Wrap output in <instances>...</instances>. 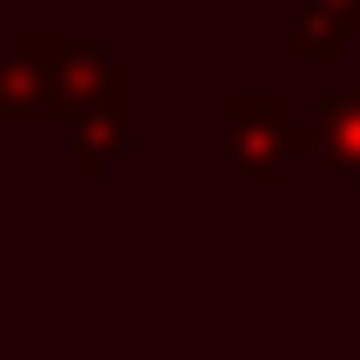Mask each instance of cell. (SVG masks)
I'll use <instances>...</instances> for the list:
<instances>
[{"instance_id":"cell-1","label":"cell","mask_w":360,"mask_h":360,"mask_svg":"<svg viewBox=\"0 0 360 360\" xmlns=\"http://www.w3.org/2000/svg\"><path fill=\"white\" fill-rule=\"evenodd\" d=\"M327 127L334 134H347V154H334L347 174H360V101H347V107H327ZM334 167V174H340Z\"/></svg>"}]
</instances>
